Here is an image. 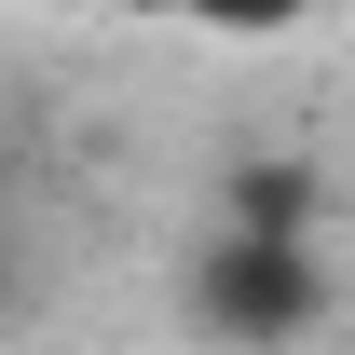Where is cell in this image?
I'll list each match as a JSON object with an SVG mask.
<instances>
[{
  "label": "cell",
  "mask_w": 355,
  "mask_h": 355,
  "mask_svg": "<svg viewBox=\"0 0 355 355\" xmlns=\"http://www.w3.org/2000/svg\"><path fill=\"white\" fill-rule=\"evenodd\" d=\"M191 301H205V328L246 342V355L301 342L314 314H328V260H314V232H301V178H260V191L219 219V246H205V273H191Z\"/></svg>",
  "instance_id": "6da1fadb"
},
{
  "label": "cell",
  "mask_w": 355,
  "mask_h": 355,
  "mask_svg": "<svg viewBox=\"0 0 355 355\" xmlns=\"http://www.w3.org/2000/svg\"><path fill=\"white\" fill-rule=\"evenodd\" d=\"M150 14H164V28H205V42H287L328 0H150Z\"/></svg>",
  "instance_id": "7a4b0ae2"
}]
</instances>
